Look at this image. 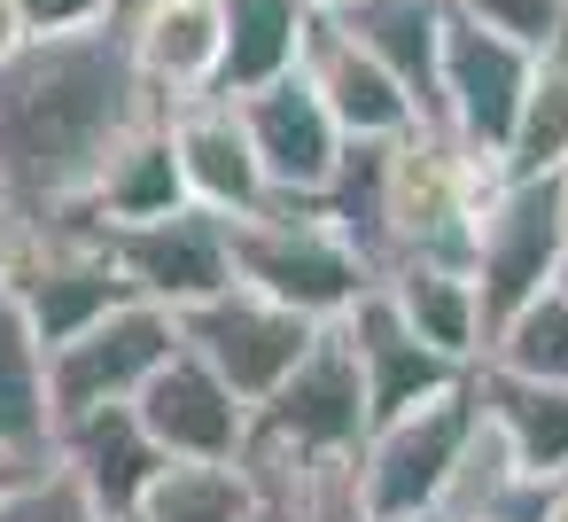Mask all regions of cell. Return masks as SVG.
Instances as JSON below:
<instances>
[{
	"mask_svg": "<svg viewBox=\"0 0 568 522\" xmlns=\"http://www.w3.org/2000/svg\"><path fill=\"white\" fill-rule=\"evenodd\" d=\"M180 203H187V180H180V157H172V126H164V110H149L133 133H118V149L102 157L87 203H79L63 227H48V234L133 227V219H164V211H180Z\"/></svg>",
	"mask_w": 568,
	"mask_h": 522,
	"instance_id": "17",
	"label": "cell"
},
{
	"mask_svg": "<svg viewBox=\"0 0 568 522\" xmlns=\"http://www.w3.org/2000/svg\"><path fill=\"white\" fill-rule=\"evenodd\" d=\"M9 289L24 297V312H32V328L48 335V351L71 343L79 328H94L102 312H118V304L133 297L87 227H79V234H24Z\"/></svg>",
	"mask_w": 568,
	"mask_h": 522,
	"instance_id": "12",
	"label": "cell"
},
{
	"mask_svg": "<svg viewBox=\"0 0 568 522\" xmlns=\"http://www.w3.org/2000/svg\"><path fill=\"white\" fill-rule=\"evenodd\" d=\"M320 328L327 320H312V312H296V304H281V297H265L250 281H226L219 297H203V304L180 312V343L195 359H211L250 405L273 398L296 374V359L320 343Z\"/></svg>",
	"mask_w": 568,
	"mask_h": 522,
	"instance_id": "6",
	"label": "cell"
},
{
	"mask_svg": "<svg viewBox=\"0 0 568 522\" xmlns=\"http://www.w3.org/2000/svg\"><path fill=\"white\" fill-rule=\"evenodd\" d=\"M312 9H320V17H327V9H343V0H312Z\"/></svg>",
	"mask_w": 568,
	"mask_h": 522,
	"instance_id": "35",
	"label": "cell"
},
{
	"mask_svg": "<svg viewBox=\"0 0 568 522\" xmlns=\"http://www.w3.org/2000/svg\"><path fill=\"white\" fill-rule=\"evenodd\" d=\"M234 102H242L250 149H257V164H265V188L288 195V203H320V195L335 188L343 157H351V133H343L335 110L312 94V79L288 71V79H265V87H250V94H234Z\"/></svg>",
	"mask_w": 568,
	"mask_h": 522,
	"instance_id": "10",
	"label": "cell"
},
{
	"mask_svg": "<svg viewBox=\"0 0 568 522\" xmlns=\"http://www.w3.org/2000/svg\"><path fill=\"white\" fill-rule=\"evenodd\" d=\"M0 436L17 452H48L55 444V382H48V335L32 328L24 297L0 281Z\"/></svg>",
	"mask_w": 568,
	"mask_h": 522,
	"instance_id": "22",
	"label": "cell"
},
{
	"mask_svg": "<svg viewBox=\"0 0 568 522\" xmlns=\"http://www.w3.org/2000/svg\"><path fill=\"white\" fill-rule=\"evenodd\" d=\"M0 227H17V219H9V203H0Z\"/></svg>",
	"mask_w": 568,
	"mask_h": 522,
	"instance_id": "37",
	"label": "cell"
},
{
	"mask_svg": "<svg viewBox=\"0 0 568 522\" xmlns=\"http://www.w3.org/2000/svg\"><path fill=\"white\" fill-rule=\"evenodd\" d=\"M110 522H141V514H110Z\"/></svg>",
	"mask_w": 568,
	"mask_h": 522,
	"instance_id": "38",
	"label": "cell"
},
{
	"mask_svg": "<svg viewBox=\"0 0 568 522\" xmlns=\"http://www.w3.org/2000/svg\"><path fill=\"white\" fill-rule=\"evenodd\" d=\"M87 234L102 242V258L118 265V281L133 297L172 304V312H187V304H203L234 281V234L203 203H180V211L133 219V227H87Z\"/></svg>",
	"mask_w": 568,
	"mask_h": 522,
	"instance_id": "8",
	"label": "cell"
},
{
	"mask_svg": "<svg viewBox=\"0 0 568 522\" xmlns=\"http://www.w3.org/2000/svg\"><path fill=\"white\" fill-rule=\"evenodd\" d=\"M164 110L133 63L125 17L87 32H32L17 56H0V203L17 234L63 227L118 133Z\"/></svg>",
	"mask_w": 568,
	"mask_h": 522,
	"instance_id": "1",
	"label": "cell"
},
{
	"mask_svg": "<svg viewBox=\"0 0 568 522\" xmlns=\"http://www.w3.org/2000/svg\"><path fill=\"white\" fill-rule=\"evenodd\" d=\"M560 281H568V273H560Z\"/></svg>",
	"mask_w": 568,
	"mask_h": 522,
	"instance_id": "40",
	"label": "cell"
},
{
	"mask_svg": "<svg viewBox=\"0 0 568 522\" xmlns=\"http://www.w3.org/2000/svg\"><path fill=\"white\" fill-rule=\"evenodd\" d=\"M164 126H172V157H180L187 203H203V211H219V219H242V211L273 203L265 164H257L250 126H242V102H234L226 87H219V94H195V102H172Z\"/></svg>",
	"mask_w": 568,
	"mask_h": 522,
	"instance_id": "13",
	"label": "cell"
},
{
	"mask_svg": "<svg viewBox=\"0 0 568 522\" xmlns=\"http://www.w3.org/2000/svg\"><path fill=\"white\" fill-rule=\"evenodd\" d=\"M343 335H351V359H358V382H366V413H374V421H389V413H405V405H420V398L467 382L459 359H444L436 343H420V335L405 328V312L382 297V281L343 312Z\"/></svg>",
	"mask_w": 568,
	"mask_h": 522,
	"instance_id": "15",
	"label": "cell"
},
{
	"mask_svg": "<svg viewBox=\"0 0 568 522\" xmlns=\"http://www.w3.org/2000/svg\"><path fill=\"white\" fill-rule=\"evenodd\" d=\"M366 56H382L397 71V87L420 102V118L436 126V56H444V0H343L327 9Z\"/></svg>",
	"mask_w": 568,
	"mask_h": 522,
	"instance_id": "21",
	"label": "cell"
},
{
	"mask_svg": "<svg viewBox=\"0 0 568 522\" xmlns=\"http://www.w3.org/2000/svg\"><path fill=\"white\" fill-rule=\"evenodd\" d=\"M24 468H32V452H17V444H9V436H0V491H9V483H17V475H24Z\"/></svg>",
	"mask_w": 568,
	"mask_h": 522,
	"instance_id": "33",
	"label": "cell"
},
{
	"mask_svg": "<svg viewBox=\"0 0 568 522\" xmlns=\"http://www.w3.org/2000/svg\"><path fill=\"white\" fill-rule=\"evenodd\" d=\"M48 452H55L110 514H133L141 491H149V475L164 468V452H156V436L141 429L133 405H94V413L55 421V444H48Z\"/></svg>",
	"mask_w": 568,
	"mask_h": 522,
	"instance_id": "19",
	"label": "cell"
},
{
	"mask_svg": "<svg viewBox=\"0 0 568 522\" xmlns=\"http://www.w3.org/2000/svg\"><path fill=\"white\" fill-rule=\"evenodd\" d=\"M498 164H506V172H568V40L537 48Z\"/></svg>",
	"mask_w": 568,
	"mask_h": 522,
	"instance_id": "25",
	"label": "cell"
},
{
	"mask_svg": "<svg viewBox=\"0 0 568 522\" xmlns=\"http://www.w3.org/2000/svg\"><path fill=\"white\" fill-rule=\"evenodd\" d=\"M552 522H568V491H560V514H552Z\"/></svg>",
	"mask_w": 568,
	"mask_h": 522,
	"instance_id": "36",
	"label": "cell"
},
{
	"mask_svg": "<svg viewBox=\"0 0 568 522\" xmlns=\"http://www.w3.org/2000/svg\"><path fill=\"white\" fill-rule=\"evenodd\" d=\"M17 250H24V234H17V227H0V281L17 273Z\"/></svg>",
	"mask_w": 568,
	"mask_h": 522,
	"instance_id": "34",
	"label": "cell"
},
{
	"mask_svg": "<svg viewBox=\"0 0 568 522\" xmlns=\"http://www.w3.org/2000/svg\"><path fill=\"white\" fill-rule=\"evenodd\" d=\"M327 522H382V514H366V506L351 499V475H335V491H327Z\"/></svg>",
	"mask_w": 568,
	"mask_h": 522,
	"instance_id": "32",
	"label": "cell"
},
{
	"mask_svg": "<svg viewBox=\"0 0 568 522\" xmlns=\"http://www.w3.org/2000/svg\"><path fill=\"white\" fill-rule=\"evenodd\" d=\"M250 475H257L250 522H327V491H335V475H351V468L304 475V468H257V460H250Z\"/></svg>",
	"mask_w": 568,
	"mask_h": 522,
	"instance_id": "28",
	"label": "cell"
},
{
	"mask_svg": "<svg viewBox=\"0 0 568 522\" xmlns=\"http://www.w3.org/2000/svg\"><path fill=\"white\" fill-rule=\"evenodd\" d=\"M467 390H475V413L514 452V468L568 483V382H537V374H514V367L475 359L467 367Z\"/></svg>",
	"mask_w": 568,
	"mask_h": 522,
	"instance_id": "18",
	"label": "cell"
},
{
	"mask_svg": "<svg viewBox=\"0 0 568 522\" xmlns=\"http://www.w3.org/2000/svg\"><path fill=\"white\" fill-rule=\"evenodd\" d=\"M257 475L250 460H164L141 491V522H250Z\"/></svg>",
	"mask_w": 568,
	"mask_h": 522,
	"instance_id": "24",
	"label": "cell"
},
{
	"mask_svg": "<svg viewBox=\"0 0 568 522\" xmlns=\"http://www.w3.org/2000/svg\"><path fill=\"white\" fill-rule=\"evenodd\" d=\"M296 71L312 79V94L335 110V126H343L351 141H405V133L428 126L420 102L397 87V71H389L382 56H366L335 17H312V40H304V63H296Z\"/></svg>",
	"mask_w": 568,
	"mask_h": 522,
	"instance_id": "14",
	"label": "cell"
},
{
	"mask_svg": "<svg viewBox=\"0 0 568 522\" xmlns=\"http://www.w3.org/2000/svg\"><path fill=\"white\" fill-rule=\"evenodd\" d=\"M475 289L483 320L498 328L529 297H545L568 273V172H506L475 211Z\"/></svg>",
	"mask_w": 568,
	"mask_h": 522,
	"instance_id": "5",
	"label": "cell"
},
{
	"mask_svg": "<svg viewBox=\"0 0 568 522\" xmlns=\"http://www.w3.org/2000/svg\"><path fill=\"white\" fill-rule=\"evenodd\" d=\"M312 0H219L226 24V94H250L265 79H288L312 40Z\"/></svg>",
	"mask_w": 568,
	"mask_h": 522,
	"instance_id": "23",
	"label": "cell"
},
{
	"mask_svg": "<svg viewBox=\"0 0 568 522\" xmlns=\"http://www.w3.org/2000/svg\"><path fill=\"white\" fill-rule=\"evenodd\" d=\"M125 9H141V0H125Z\"/></svg>",
	"mask_w": 568,
	"mask_h": 522,
	"instance_id": "39",
	"label": "cell"
},
{
	"mask_svg": "<svg viewBox=\"0 0 568 522\" xmlns=\"http://www.w3.org/2000/svg\"><path fill=\"white\" fill-rule=\"evenodd\" d=\"M110 17H125V0H24L32 32H87V24H110Z\"/></svg>",
	"mask_w": 568,
	"mask_h": 522,
	"instance_id": "30",
	"label": "cell"
},
{
	"mask_svg": "<svg viewBox=\"0 0 568 522\" xmlns=\"http://www.w3.org/2000/svg\"><path fill=\"white\" fill-rule=\"evenodd\" d=\"M467 436H475V390L467 382L374 421L358 460H351V499L382 522H436L452 499V475L467 460Z\"/></svg>",
	"mask_w": 568,
	"mask_h": 522,
	"instance_id": "4",
	"label": "cell"
},
{
	"mask_svg": "<svg viewBox=\"0 0 568 522\" xmlns=\"http://www.w3.org/2000/svg\"><path fill=\"white\" fill-rule=\"evenodd\" d=\"M366 429H374V413H366V382H358L351 335H343V320H327L320 343L296 359V374H288L273 398H257L242 460H257V468L335 475V468L358 460Z\"/></svg>",
	"mask_w": 568,
	"mask_h": 522,
	"instance_id": "3",
	"label": "cell"
},
{
	"mask_svg": "<svg viewBox=\"0 0 568 522\" xmlns=\"http://www.w3.org/2000/svg\"><path fill=\"white\" fill-rule=\"evenodd\" d=\"M125 32H133V63L164 110L226 87L219 0H141V9H125Z\"/></svg>",
	"mask_w": 568,
	"mask_h": 522,
	"instance_id": "16",
	"label": "cell"
},
{
	"mask_svg": "<svg viewBox=\"0 0 568 522\" xmlns=\"http://www.w3.org/2000/svg\"><path fill=\"white\" fill-rule=\"evenodd\" d=\"M180 351V312L125 297L118 312H102L94 328H79L71 343L48 351V382H55V421L94 413V405H133L141 382Z\"/></svg>",
	"mask_w": 568,
	"mask_h": 522,
	"instance_id": "9",
	"label": "cell"
},
{
	"mask_svg": "<svg viewBox=\"0 0 568 522\" xmlns=\"http://www.w3.org/2000/svg\"><path fill=\"white\" fill-rule=\"evenodd\" d=\"M0 522H110V506H102L55 452H40L9 491H0Z\"/></svg>",
	"mask_w": 568,
	"mask_h": 522,
	"instance_id": "27",
	"label": "cell"
},
{
	"mask_svg": "<svg viewBox=\"0 0 568 522\" xmlns=\"http://www.w3.org/2000/svg\"><path fill=\"white\" fill-rule=\"evenodd\" d=\"M529 48L475 24L467 9L444 0V56H436V133H452L475 157H506L521 87H529Z\"/></svg>",
	"mask_w": 568,
	"mask_h": 522,
	"instance_id": "7",
	"label": "cell"
},
{
	"mask_svg": "<svg viewBox=\"0 0 568 522\" xmlns=\"http://www.w3.org/2000/svg\"><path fill=\"white\" fill-rule=\"evenodd\" d=\"M483 359L514 367V374H537V382H568V281H552L545 297H529L521 312H506L483 335Z\"/></svg>",
	"mask_w": 568,
	"mask_h": 522,
	"instance_id": "26",
	"label": "cell"
},
{
	"mask_svg": "<svg viewBox=\"0 0 568 522\" xmlns=\"http://www.w3.org/2000/svg\"><path fill=\"white\" fill-rule=\"evenodd\" d=\"M32 40V24H24V0H0V56H17Z\"/></svg>",
	"mask_w": 568,
	"mask_h": 522,
	"instance_id": "31",
	"label": "cell"
},
{
	"mask_svg": "<svg viewBox=\"0 0 568 522\" xmlns=\"http://www.w3.org/2000/svg\"><path fill=\"white\" fill-rule=\"evenodd\" d=\"M133 413H141V429L156 436L164 460H242L257 405H250L211 359H195V351L180 343V351L141 382Z\"/></svg>",
	"mask_w": 568,
	"mask_h": 522,
	"instance_id": "11",
	"label": "cell"
},
{
	"mask_svg": "<svg viewBox=\"0 0 568 522\" xmlns=\"http://www.w3.org/2000/svg\"><path fill=\"white\" fill-rule=\"evenodd\" d=\"M452 9H467L475 24H490V32H506V40H521L529 56H537V48H552V40H568V0H452Z\"/></svg>",
	"mask_w": 568,
	"mask_h": 522,
	"instance_id": "29",
	"label": "cell"
},
{
	"mask_svg": "<svg viewBox=\"0 0 568 522\" xmlns=\"http://www.w3.org/2000/svg\"><path fill=\"white\" fill-rule=\"evenodd\" d=\"M382 297H389V304L405 312V328H413L420 343H436L444 359H459V367L483 359L490 320H483V289H475L467 265H452V258H405V265L382 273Z\"/></svg>",
	"mask_w": 568,
	"mask_h": 522,
	"instance_id": "20",
	"label": "cell"
},
{
	"mask_svg": "<svg viewBox=\"0 0 568 522\" xmlns=\"http://www.w3.org/2000/svg\"><path fill=\"white\" fill-rule=\"evenodd\" d=\"M226 234H234V281H250V289H265V297H281L312 320H343L374 289L366 250L343 234V219L327 203L273 195V203L226 219Z\"/></svg>",
	"mask_w": 568,
	"mask_h": 522,
	"instance_id": "2",
	"label": "cell"
}]
</instances>
